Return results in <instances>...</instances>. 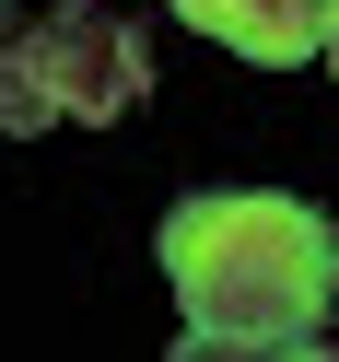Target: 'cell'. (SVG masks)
<instances>
[{
    "mask_svg": "<svg viewBox=\"0 0 339 362\" xmlns=\"http://www.w3.org/2000/svg\"><path fill=\"white\" fill-rule=\"evenodd\" d=\"M164 281L188 304V351H246L281 362L316 327L328 281V222L281 187H199L164 211Z\"/></svg>",
    "mask_w": 339,
    "mask_h": 362,
    "instance_id": "cell-1",
    "label": "cell"
},
{
    "mask_svg": "<svg viewBox=\"0 0 339 362\" xmlns=\"http://www.w3.org/2000/svg\"><path fill=\"white\" fill-rule=\"evenodd\" d=\"M141 94H152V35L129 24V12H105V0H71L24 47H0V129H12V141H24V129H59V117L117 129Z\"/></svg>",
    "mask_w": 339,
    "mask_h": 362,
    "instance_id": "cell-2",
    "label": "cell"
},
{
    "mask_svg": "<svg viewBox=\"0 0 339 362\" xmlns=\"http://www.w3.org/2000/svg\"><path fill=\"white\" fill-rule=\"evenodd\" d=\"M164 12H188L199 35H222L258 71H292V59H316V35H328L339 0H164Z\"/></svg>",
    "mask_w": 339,
    "mask_h": 362,
    "instance_id": "cell-3",
    "label": "cell"
},
{
    "mask_svg": "<svg viewBox=\"0 0 339 362\" xmlns=\"http://www.w3.org/2000/svg\"><path fill=\"white\" fill-rule=\"evenodd\" d=\"M304 351H339V234H328V281H316V327H304Z\"/></svg>",
    "mask_w": 339,
    "mask_h": 362,
    "instance_id": "cell-4",
    "label": "cell"
},
{
    "mask_svg": "<svg viewBox=\"0 0 339 362\" xmlns=\"http://www.w3.org/2000/svg\"><path fill=\"white\" fill-rule=\"evenodd\" d=\"M316 59H328V71H339V12H328V35H316Z\"/></svg>",
    "mask_w": 339,
    "mask_h": 362,
    "instance_id": "cell-5",
    "label": "cell"
},
{
    "mask_svg": "<svg viewBox=\"0 0 339 362\" xmlns=\"http://www.w3.org/2000/svg\"><path fill=\"white\" fill-rule=\"evenodd\" d=\"M0 12H12V0H0Z\"/></svg>",
    "mask_w": 339,
    "mask_h": 362,
    "instance_id": "cell-6",
    "label": "cell"
}]
</instances>
